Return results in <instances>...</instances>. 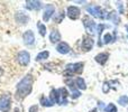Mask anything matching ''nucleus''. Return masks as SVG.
I'll return each instance as SVG.
<instances>
[{
    "label": "nucleus",
    "instance_id": "nucleus-4",
    "mask_svg": "<svg viewBox=\"0 0 128 112\" xmlns=\"http://www.w3.org/2000/svg\"><path fill=\"white\" fill-rule=\"evenodd\" d=\"M11 107V98L9 94H4L0 98V111L8 112Z\"/></svg>",
    "mask_w": 128,
    "mask_h": 112
},
{
    "label": "nucleus",
    "instance_id": "nucleus-8",
    "mask_svg": "<svg viewBox=\"0 0 128 112\" xmlns=\"http://www.w3.org/2000/svg\"><path fill=\"white\" fill-rule=\"evenodd\" d=\"M54 12H55V7L53 4H46L43 11V20L44 21H48L52 17H53Z\"/></svg>",
    "mask_w": 128,
    "mask_h": 112
},
{
    "label": "nucleus",
    "instance_id": "nucleus-5",
    "mask_svg": "<svg viewBox=\"0 0 128 112\" xmlns=\"http://www.w3.org/2000/svg\"><path fill=\"white\" fill-rule=\"evenodd\" d=\"M17 61L19 63V65L22 66H27L30 62V54L27 51H20L17 54Z\"/></svg>",
    "mask_w": 128,
    "mask_h": 112
},
{
    "label": "nucleus",
    "instance_id": "nucleus-17",
    "mask_svg": "<svg viewBox=\"0 0 128 112\" xmlns=\"http://www.w3.org/2000/svg\"><path fill=\"white\" fill-rule=\"evenodd\" d=\"M50 40L51 43L55 44V43H60L61 40V34L58 30H52L51 34H50Z\"/></svg>",
    "mask_w": 128,
    "mask_h": 112
},
{
    "label": "nucleus",
    "instance_id": "nucleus-9",
    "mask_svg": "<svg viewBox=\"0 0 128 112\" xmlns=\"http://www.w3.org/2000/svg\"><path fill=\"white\" fill-rule=\"evenodd\" d=\"M22 39H24L25 45L27 46H30L35 43V35H34L33 30H26L22 34Z\"/></svg>",
    "mask_w": 128,
    "mask_h": 112
},
{
    "label": "nucleus",
    "instance_id": "nucleus-18",
    "mask_svg": "<svg viewBox=\"0 0 128 112\" xmlns=\"http://www.w3.org/2000/svg\"><path fill=\"white\" fill-rule=\"evenodd\" d=\"M75 83V86H76L78 89H80V90H86V81H84L82 77H76L74 81Z\"/></svg>",
    "mask_w": 128,
    "mask_h": 112
},
{
    "label": "nucleus",
    "instance_id": "nucleus-31",
    "mask_svg": "<svg viewBox=\"0 0 128 112\" xmlns=\"http://www.w3.org/2000/svg\"><path fill=\"white\" fill-rule=\"evenodd\" d=\"M14 112H20L19 108H15V109H14Z\"/></svg>",
    "mask_w": 128,
    "mask_h": 112
},
{
    "label": "nucleus",
    "instance_id": "nucleus-6",
    "mask_svg": "<svg viewBox=\"0 0 128 112\" xmlns=\"http://www.w3.org/2000/svg\"><path fill=\"white\" fill-rule=\"evenodd\" d=\"M83 26H84V28H86V33H89V34H94L96 33L97 25H96V22L93 21L91 18H89L88 16H86V17L83 18Z\"/></svg>",
    "mask_w": 128,
    "mask_h": 112
},
{
    "label": "nucleus",
    "instance_id": "nucleus-30",
    "mask_svg": "<svg viewBox=\"0 0 128 112\" xmlns=\"http://www.w3.org/2000/svg\"><path fill=\"white\" fill-rule=\"evenodd\" d=\"M2 75H4V70H2V68L0 67V77H1Z\"/></svg>",
    "mask_w": 128,
    "mask_h": 112
},
{
    "label": "nucleus",
    "instance_id": "nucleus-2",
    "mask_svg": "<svg viewBox=\"0 0 128 112\" xmlns=\"http://www.w3.org/2000/svg\"><path fill=\"white\" fill-rule=\"evenodd\" d=\"M83 66H84V64L82 63V62H80V63L68 64V65H66L64 75H66V76H71L72 74H81L82 71H83Z\"/></svg>",
    "mask_w": 128,
    "mask_h": 112
},
{
    "label": "nucleus",
    "instance_id": "nucleus-3",
    "mask_svg": "<svg viewBox=\"0 0 128 112\" xmlns=\"http://www.w3.org/2000/svg\"><path fill=\"white\" fill-rule=\"evenodd\" d=\"M86 11H88L90 15H92L93 17L96 18H100V19H102V18H104V10L101 9V7L100 6H96V4H90V6L86 7Z\"/></svg>",
    "mask_w": 128,
    "mask_h": 112
},
{
    "label": "nucleus",
    "instance_id": "nucleus-14",
    "mask_svg": "<svg viewBox=\"0 0 128 112\" xmlns=\"http://www.w3.org/2000/svg\"><path fill=\"white\" fill-rule=\"evenodd\" d=\"M108 58H109V53H100L98 55H96L94 57L96 62L99 63L100 65H104L107 63V61H108Z\"/></svg>",
    "mask_w": 128,
    "mask_h": 112
},
{
    "label": "nucleus",
    "instance_id": "nucleus-26",
    "mask_svg": "<svg viewBox=\"0 0 128 112\" xmlns=\"http://www.w3.org/2000/svg\"><path fill=\"white\" fill-rule=\"evenodd\" d=\"M107 19H112L114 21L116 20V21H117V24H118V21H119V18L117 17V13H116V12H111L110 15L107 17Z\"/></svg>",
    "mask_w": 128,
    "mask_h": 112
},
{
    "label": "nucleus",
    "instance_id": "nucleus-16",
    "mask_svg": "<svg viewBox=\"0 0 128 112\" xmlns=\"http://www.w3.org/2000/svg\"><path fill=\"white\" fill-rule=\"evenodd\" d=\"M50 100L53 104L58 103L60 104V94H58V91L55 90V89H52L51 93H50Z\"/></svg>",
    "mask_w": 128,
    "mask_h": 112
},
{
    "label": "nucleus",
    "instance_id": "nucleus-20",
    "mask_svg": "<svg viewBox=\"0 0 128 112\" xmlns=\"http://www.w3.org/2000/svg\"><path fill=\"white\" fill-rule=\"evenodd\" d=\"M37 28H38V33H40V35L44 37V36L46 35V26H45L44 24H42V22L38 21L37 22Z\"/></svg>",
    "mask_w": 128,
    "mask_h": 112
},
{
    "label": "nucleus",
    "instance_id": "nucleus-7",
    "mask_svg": "<svg viewBox=\"0 0 128 112\" xmlns=\"http://www.w3.org/2000/svg\"><path fill=\"white\" fill-rule=\"evenodd\" d=\"M66 15H68V17L70 18V19L76 20V19H79L80 15H81V10H80V8L76 6H70L66 9Z\"/></svg>",
    "mask_w": 128,
    "mask_h": 112
},
{
    "label": "nucleus",
    "instance_id": "nucleus-13",
    "mask_svg": "<svg viewBox=\"0 0 128 112\" xmlns=\"http://www.w3.org/2000/svg\"><path fill=\"white\" fill-rule=\"evenodd\" d=\"M58 94H60V104L65 106L68 103V92L65 88H61L58 89Z\"/></svg>",
    "mask_w": 128,
    "mask_h": 112
},
{
    "label": "nucleus",
    "instance_id": "nucleus-21",
    "mask_svg": "<svg viewBox=\"0 0 128 112\" xmlns=\"http://www.w3.org/2000/svg\"><path fill=\"white\" fill-rule=\"evenodd\" d=\"M40 104H42L43 107H53L54 106V104L51 102V100H50L48 98L44 97V95L40 98Z\"/></svg>",
    "mask_w": 128,
    "mask_h": 112
},
{
    "label": "nucleus",
    "instance_id": "nucleus-12",
    "mask_svg": "<svg viewBox=\"0 0 128 112\" xmlns=\"http://www.w3.org/2000/svg\"><path fill=\"white\" fill-rule=\"evenodd\" d=\"M56 51H58V53L62 54V55H65V54H68L71 51V47L70 45L68 44V43L65 42H60L58 44V46H56Z\"/></svg>",
    "mask_w": 128,
    "mask_h": 112
},
{
    "label": "nucleus",
    "instance_id": "nucleus-24",
    "mask_svg": "<svg viewBox=\"0 0 128 112\" xmlns=\"http://www.w3.org/2000/svg\"><path fill=\"white\" fill-rule=\"evenodd\" d=\"M118 103L122 107H126L128 104V97H126V95H122V97L118 99Z\"/></svg>",
    "mask_w": 128,
    "mask_h": 112
},
{
    "label": "nucleus",
    "instance_id": "nucleus-11",
    "mask_svg": "<svg viewBox=\"0 0 128 112\" xmlns=\"http://www.w3.org/2000/svg\"><path fill=\"white\" fill-rule=\"evenodd\" d=\"M94 45V40L91 37H84L82 40V49L84 52H90Z\"/></svg>",
    "mask_w": 128,
    "mask_h": 112
},
{
    "label": "nucleus",
    "instance_id": "nucleus-1",
    "mask_svg": "<svg viewBox=\"0 0 128 112\" xmlns=\"http://www.w3.org/2000/svg\"><path fill=\"white\" fill-rule=\"evenodd\" d=\"M33 90V75L27 74L17 83L16 86V98L18 100H22L29 95Z\"/></svg>",
    "mask_w": 128,
    "mask_h": 112
},
{
    "label": "nucleus",
    "instance_id": "nucleus-10",
    "mask_svg": "<svg viewBox=\"0 0 128 112\" xmlns=\"http://www.w3.org/2000/svg\"><path fill=\"white\" fill-rule=\"evenodd\" d=\"M15 20L18 24L26 25V24H28V21H29V16L27 15L25 11H18L15 15Z\"/></svg>",
    "mask_w": 128,
    "mask_h": 112
},
{
    "label": "nucleus",
    "instance_id": "nucleus-23",
    "mask_svg": "<svg viewBox=\"0 0 128 112\" xmlns=\"http://www.w3.org/2000/svg\"><path fill=\"white\" fill-rule=\"evenodd\" d=\"M118 109L114 103H109L108 106L104 108V112H117Z\"/></svg>",
    "mask_w": 128,
    "mask_h": 112
},
{
    "label": "nucleus",
    "instance_id": "nucleus-25",
    "mask_svg": "<svg viewBox=\"0 0 128 112\" xmlns=\"http://www.w3.org/2000/svg\"><path fill=\"white\" fill-rule=\"evenodd\" d=\"M106 28H107L106 25H102V24L97 25V31H98V35H99V40H100V38H101V33H102V30H104V29H106Z\"/></svg>",
    "mask_w": 128,
    "mask_h": 112
},
{
    "label": "nucleus",
    "instance_id": "nucleus-32",
    "mask_svg": "<svg viewBox=\"0 0 128 112\" xmlns=\"http://www.w3.org/2000/svg\"><path fill=\"white\" fill-rule=\"evenodd\" d=\"M98 110H97V108H94V109H92V110H91L90 112H97Z\"/></svg>",
    "mask_w": 128,
    "mask_h": 112
},
{
    "label": "nucleus",
    "instance_id": "nucleus-22",
    "mask_svg": "<svg viewBox=\"0 0 128 112\" xmlns=\"http://www.w3.org/2000/svg\"><path fill=\"white\" fill-rule=\"evenodd\" d=\"M64 16H65V15H64V11H60L58 13H56L55 17H54V22H56V24H60V22L63 20Z\"/></svg>",
    "mask_w": 128,
    "mask_h": 112
},
{
    "label": "nucleus",
    "instance_id": "nucleus-28",
    "mask_svg": "<svg viewBox=\"0 0 128 112\" xmlns=\"http://www.w3.org/2000/svg\"><path fill=\"white\" fill-rule=\"evenodd\" d=\"M109 84L108 83H104V86H102V91H104V93H108L109 92Z\"/></svg>",
    "mask_w": 128,
    "mask_h": 112
},
{
    "label": "nucleus",
    "instance_id": "nucleus-19",
    "mask_svg": "<svg viewBox=\"0 0 128 112\" xmlns=\"http://www.w3.org/2000/svg\"><path fill=\"white\" fill-rule=\"evenodd\" d=\"M50 57V52L48 51H43L40 52V53L37 54V56H36V61L37 62H40V61H45V59H47Z\"/></svg>",
    "mask_w": 128,
    "mask_h": 112
},
{
    "label": "nucleus",
    "instance_id": "nucleus-27",
    "mask_svg": "<svg viewBox=\"0 0 128 112\" xmlns=\"http://www.w3.org/2000/svg\"><path fill=\"white\" fill-rule=\"evenodd\" d=\"M110 42H111V35L110 34H106L104 37V44H109Z\"/></svg>",
    "mask_w": 128,
    "mask_h": 112
},
{
    "label": "nucleus",
    "instance_id": "nucleus-29",
    "mask_svg": "<svg viewBox=\"0 0 128 112\" xmlns=\"http://www.w3.org/2000/svg\"><path fill=\"white\" fill-rule=\"evenodd\" d=\"M29 112H38V106H32L29 108Z\"/></svg>",
    "mask_w": 128,
    "mask_h": 112
},
{
    "label": "nucleus",
    "instance_id": "nucleus-15",
    "mask_svg": "<svg viewBox=\"0 0 128 112\" xmlns=\"http://www.w3.org/2000/svg\"><path fill=\"white\" fill-rule=\"evenodd\" d=\"M26 7L27 9H28V10H38V9L40 8V7H42V2L40 1H33V0H32V1H26Z\"/></svg>",
    "mask_w": 128,
    "mask_h": 112
}]
</instances>
